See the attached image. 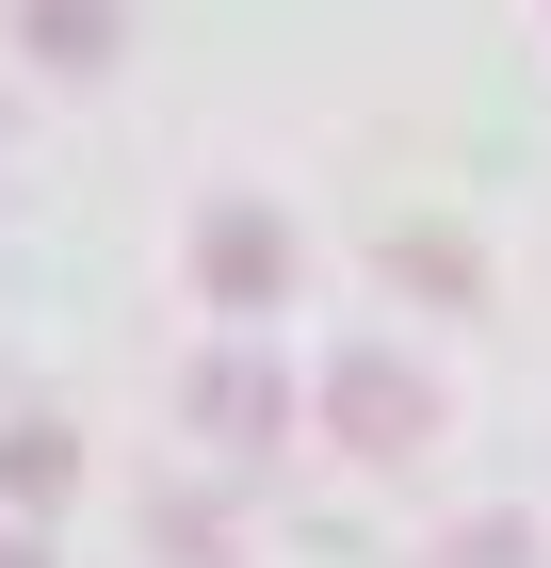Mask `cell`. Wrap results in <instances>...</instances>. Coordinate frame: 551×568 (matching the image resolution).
Wrapping results in <instances>:
<instances>
[{
    "label": "cell",
    "instance_id": "5b68a950",
    "mask_svg": "<svg viewBox=\"0 0 551 568\" xmlns=\"http://www.w3.org/2000/svg\"><path fill=\"white\" fill-rule=\"evenodd\" d=\"M33 49H65V65H98V49H114V0H33Z\"/></svg>",
    "mask_w": 551,
    "mask_h": 568
},
{
    "label": "cell",
    "instance_id": "3957f363",
    "mask_svg": "<svg viewBox=\"0 0 551 568\" xmlns=\"http://www.w3.org/2000/svg\"><path fill=\"white\" fill-rule=\"evenodd\" d=\"M212 423H227V438H276V423H293V390H276L259 357H227V374H212Z\"/></svg>",
    "mask_w": 551,
    "mask_h": 568
},
{
    "label": "cell",
    "instance_id": "7a4b0ae2",
    "mask_svg": "<svg viewBox=\"0 0 551 568\" xmlns=\"http://www.w3.org/2000/svg\"><path fill=\"white\" fill-rule=\"evenodd\" d=\"M195 276H212L227 308H259L276 276H293V227H276V212H212V244H195Z\"/></svg>",
    "mask_w": 551,
    "mask_h": 568
},
{
    "label": "cell",
    "instance_id": "8992f818",
    "mask_svg": "<svg viewBox=\"0 0 551 568\" xmlns=\"http://www.w3.org/2000/svg\"><path fill=\"white\" fill-rule=\"evenodd\" d=\"M438 568H535V536H519V520H470V536H455Z\"/></svg>",
    "mask_w": 551,
    "mask_h": 568
},
{
    "label": "cell",
    "instance_id": "52a82bcc",
    "mask_svg": "<svg viewBox=\"0 0 551 568\" xmlns=\"http://www.w3.org/2000/svg\"><path fill=\"white\" fill-rule=\"evenodd\" d=\"M0 568H49V552H33V536H0Z\"/></svg>",
    "mask_w": 551,
    "mask_h": 568
},
{
    "label": "cell",
    "instance_id": "6da1fadb",
    "mask_svg": "<svg viewBox=\"0 0 551 568\" xmlns=\"http://www.w3.org/2000/svg\"><path fill=\"white\" fill-rule=\"evenodd\" d=\"M422 423H438V406H422L406 357H357V374H340V438H357V455H406Z\"/></svg>",
    "mask_w": 551,
    "mask_h": 568
},
{
    "label": "cell",
    "instance_id": "277c9868",
    "mask_svg": "<svg viewBox=\"0 0 551 568\" xmlns=\"http://www.w3.org/2000/svg\"><path fill=\"white\" fill-rule=\"evenodd\" d=\"M0 487L49 504V487H65V423H0Z\"/></svg>",
    "mask_w": 551,
    "mask_h": 568
}]
</instances>
